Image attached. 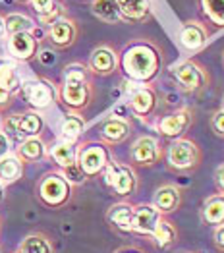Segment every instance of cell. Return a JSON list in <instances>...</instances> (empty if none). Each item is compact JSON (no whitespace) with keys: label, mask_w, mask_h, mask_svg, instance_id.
Wrapping results in <instances>:
<instances>
[{"label":"cell","mask_w":224,"mask_h":253,"mask_svg":"<svg viewBox=\"0 0 224 253\" xmlns=\"http://www.w3.org/2000/svg\"><path fill=\"white\" fill-rule=\"evenodd\" d=\"M110 161V147L101 141H85L78 147V167L85 178H95L102 174Z\"/></svg>","instance_id":"52a82bcc"},{"label":"cell","mask_w":224,"mask_h":253,"mask_svg":"<svg viewBox=\"0 0 224 253\" xmlns=\"http://www.w3.org/2000/svg\"><path fill=\"white\" fill-rule=\"evenodd\" d=\"M29 4L43 25H52L56 20L66 16V6L62 0H31Z\"/></svg>","instance_id":"cb8c5ba5"},{"label":"cell","mask_w":224,"mask_h":253,"mask_svg":"<svg viewBox=\"0 0 224 253\" xmlns=\"http://www.w3.org/2000/svg\"><path fill=\"white\" fill-rule=\"evenodd\" d=\"M0 129L6 133L10 143L16 141L20 145L23 139L41 137L43 129H45V118H43L41 112H37V110H27V112L12 114V116L4 118Z\"/></svg>","instance_id":"5b68a950"},{"label":"cell","mask_w":224,"mask_h":253,"mask_svg":"<svg viewBox=\"0 0 224 253\" xmlns=\"http://www.w3.org/2000/svg\"><path fill=\"white\" fill-rule=\"evenodd\" d=\"M170 78L176 82L180 91L189 93V95L203 93L205 89H209V85H211L209 70L193 58H187V60L174 64L170 68Z\"/></svg>","instance_id":"3957f363"},{"label":"cell","mask_w":224,"mask_h":253,"mask_svg":"<svg viewBox=\"0 0 224 253\" xmlns=\"http://www.w3.org/2000/svg\"><path fill=\"white\" fill-rule=\"evenodd\" d=\"M197 12L203 18L205 25H211L217 31L224 29V0H195Z\"/></svg>","instance_id":"603a6c76"},{"label":"cell","mask_w":224,"mask_h":253,"mask_svg":"<svg viewBox=\"0 0 224 253\" xmlns=\"http://www.w3.org/2000/svg\"><path fill=\"white\" fill-rule=\"evenodd\" d=\"M18 253H54V246L48 236L41 232H33L21 240Z\"/></svg>","instance_id":"4dcf8cb0"},{"label":"cell","mask_w":224,"mask_h":253,"mask_svg":"<svg viewBox=\"0 0 224 253\" xmlns=\"http://www.w3.org/2000/svg\"><path fill=\"white\" fill-rule=\"evenodd\" d=\"M128 108L132 110V114H135L141 120H149L157 108H159V95L151 85H139L137 89H134V93L130 95Z\"/></svg>","instance_id":"5bb4252c"},{"label":"cell","mask_w":224,"mask_h":253,"mask_svg":"<svg viewBox=\"0 0 224 253\" xmlns=\"http://www.w3.org/2000/svg\"><path fill=\"white\" fill-rule=\"evenodd\" d=\"M21 95L23 99L27 101V105L31 106L33 110H45L52 105L58 97V91L54 84H50L48 80H43V78H35V80H29V82H23L21 84Z\"/></svg>","instance_id":"8fae6325"},{"label":"cell","mask_w":224,"mask_h":253,"mask_svg":"<svg viewBox=\"0 0 224 253\" xmlns=\"http://www.w3.org/2000/svg\"><path fill=\"white\" fill-rule=\"evenodd\" d=\"M16 155L25 165V163H41V161H45L48 157V151H46V143L41 137H29V139H23L16 147Z\"/></svg>","instance_id":"d4e9b609"},{"label":"cell","mask_w":224,"mask_h":253,"mask_svg":"<svg viewBox=\"0 0 224 253\" xmlns=\"http://www.w3.org/2000/svg\"><path fill=\"white\" fill-rule=\"evenodd\" d=\"M201 222L205 226H221L224 224V193H211L209 197H205L203 205H201Z\"/></svg>","instance_id":"44dd1931"},{"label":"cell","mask_w":224,"mask_h":253,"mask_svg":"<svg viewBox=\"0 0 224 253\" xmlns=\"http://www.w3.org/2000/svg\"><path fill=\"white\" fill-rule=\"evenodd\" d=\"M10 149H12L10 139H8V137H6V133L0 129V157H4L6 153H10Z\"/></svg>","instance_id":"74e56055"},{"label":"cell","mask_w":224,"mask_h":253,"mask_svg":"<svg viewBox=\"0 0 224 253\" xmlns=\"http://www.w3.org/2000/svg\"><path fill=\"white\" fill-rule=\"evenodd\" d=\"M178 39L183 50L187 52H199L211 39V29L199 20L183 21L178 29Z\"/></svg>","instance_id":"4fadbf2b"},{"label":"cell","mask_w":224,"mask_h":253,"mask_svg":"<svg viewBox=\"0 0 224 253\" xmlns=\"http://www.w3.org/2000/svg\"><path fill=\"white\" fill-rule=\"evenodd\" d=\"M8 54L18 60V62H29L39 54V39L35 35V31H27V33H16V35H8L6 42Z\"/></svg>","instance_id":"9a60e30c"},{"label":"cell","mask_w":224,"mask_h":253,"mask_svg":"<svg viewBox=\"0 0 224 253\" xmlns=\"http://www.w3.org/2000/svg\"><path fill=\"white\" fill-rule=\"evenodd\" d=\"M164 161L166 169L174 174H191L201 167L203 151L193 139L180 137L170 141V145L164 151Z\"/></svg>","instance_id":"7a4b0ae2"},{"label":"cell","mask_w":224,"mask_h":253,"mask_svg":"<svg viewBox=\"0 0 224 253\" xmlns=\"http://www.w3.org/2000/svg\"><path fill=\"white\" fill-rule=\"evenodd\" d=\"M23 176V163L16 153H6L4 157H0V182L6 184H14Z\"/></svg>","instance_id":"83f0119b"},{"label":"cell","mask_w":224,"mask_h":253,"mask_svg":"<svg viewBox=\"0 0 224 253\" xmlns=\"http://www.w3.org/2000/svg\"><path fill=\"white\" fill-rule=\"evenodd\" d=\"M74 186L66 180L60 170L46 172L37 184V197L48 209H62L72 199Z\"/></svg>","instance_id":"277c9868"},{"label":"cell","mask_w":224,"mask_h":253,"mask_svg":"<svg viewBox=\"0 0 224 253\" xmlns=\"http://www.w3.org/2000/svg\"><path fill=\"white\" fill-rule=\"evenodd\" d=\"M91 14L97 20H101L102 23H110V25L124 23L116 0H93L91 2Z\"/></svg>","instance_id":"4316f807"},{"label":"cell","mask_w":224,"mask_h":253,"mask_svg":"<svg viewBox=\"0 0 224 253\" xmlns=\"http://www.w3.org/2000/svg\"><path fill=\"white\" fill-rule=\"evenodd\" d=\"M151 205L161 212L163 216L172 214V212L178 211L180 205H182V191H180L178 186H174V184H163V186H159L155 190V193H153Z\"/></svg>","instance_id":"d6986e66"},{"label":"cell","mask_w":224,"mask_h":253,"mask_svg":"<svg viewBox=\"0 0 224 253\" xmlns=\"http://www.w3.org/2000/svg\"><path fill=\"white\" fill-rule=\"evenodd\" d=\"M12 97H14V95H10L6 89H2V87H0V110H2V108H6V106L12 103Z\"/></svg>","instance_id":"f35d334b"},{"label":"cell","mask_w":224,"mask_h":253,"mask_svg":"<svg viewBox=\"0 0 224 253\" xmlns=\"http://www.w3.org/2000/svg\"><path fill=\"white\" fill-rule=\"evenodd\" d=\"M4 197H6V190H4V184L0 182V203L4 201Z\"/></svg>","instance_id":"7bdbcfd3"},{"label":"cell","mask_w":224,"mask_h":253,"mask_svg":"<svg viewBox=\"0 0 224 253\" xmlns=\"http://www.w3.org/2000/svg\"><path fill=\"white\" fill-rule=\"evenodd\" d=\"M132 216H134V205L130 201L114 203L106 211V220L112 228L122 234H132Z\"/></svg>","instance_id":"7402d4cb"},{"label":"cell","mask_w":224,"mask_h":253,"mask_svg":"<svg viewBox=\"0 0 224 253\" xmlns=\"http://www.w3.org/2000/svg\"><path fill=\"white\" fill-rule=\"evenodd\" d=\"M213 244H215V248H217L219 252L224 253V224L217 226V228L213 230Z\"/></svg>","instance_id":"d590c367"},{"label":"cell","mask_w":224,"mask_h":253,"mask_svg":"<svg viewBox=\"0 0 224 253\" xmlns=\"http://www.w3.org/2000/svg\"><path fill=\"white\" fill-rule=\"evenodd\" d=\"M87 68L93 76H112L118 68H120V52H116L110 44H99L91 50Z\"/></svg>","instance_id":"7c38bea8"},{"label":"cell","mask_w":224,"mask_h":253,"mask_svg":"<svg viewBox=\"0 0 224 253\" xmlns=\"http://www.w3.org/2000/svg\"><path fill=\"white\" fill-rule=\"evenodd\" d=\"M2 120H4V118H2V114H0V127H2Z\"/></svg>","instance_id":"7dc6e473"},{"label":"cell","mask_w":224,"mask_h":253,"mask_svg":"<svg viewBox=\"0 0 224 253\" xmlns=\"http://www.w3.org/2000/svg\"><path fill=\"white\" fill-rule=\"evenodd\" d=\"M209 124H211V129H213V133L217 135V137H224V108H217L213 114H211V120H209Z\"/></svg>","instance_id":"836d02e7"},{"label":"cell","mask_w":224,"mask_h":253,"mask_svg":"<svg viewBox=\"0 0 224 253\" xmlns=\"http://www.w3.org/2000/svg\"><path fill=\"white\" fill-rule=\"evenodd\" d=\"M85 127H87V124H85L82 114H78V112H68V114L62 118L60 139L62 141H74V143H78V139L83 135Z\"/></svg>","instance_id":"f1b7e54d"},{"label":"cell","mask_w":224,"mask_h":253,"mask_svg":"<svg viewBox=\"0 0 224 253\" xmlns=\"http://www.w3.org/2000/svg\"><path fill=\"white\" fill-rule=\"evenodd\" d=\"M163 157L164 145L155 135H139L130 147V165L132 167L149 169V167H155L157 163H161Z\"/></svg>","instance_id":"9c48e42d"},{"label":"cell","mask_w":224,"mask_h":253,"mask_svg":"<svg viewBox=\"0 0 224 253\" xmlns=\"http://www.w3.org/2000/svg\"><path fill=\"white\" fill-rule=\"evenodd\" d=\"M58 99L68 112H82L93 101V84L89 82H62Z\"/></svg>","instance_id":"30bf717a"},{"label":"cell","mask_w":224,"mask_h":253,"mask_svg":"<svg viewBox=\"0 0 224 253\" xmlns=\"http://www.w3.org/2000/svg\"><path fill=\"white\" fill-rule=\"evenodd\" d=\"M60 172L66 176V180H68L72 186H74V184H83V182L87 180L78 165H74V167H70V169H66V170H60Z\"/></svg>","instance_id":"e575fe53"},{"label":"cell","mask_w":224,"mask_h":253,"mask_svg":"<svg viewBox=\"0 0 224 253\" xmlns=\"http://www.w3.org/2000/svg\"><path fill=\"white\" fill-rule=\"evenodd\" d=\"M124 23H143L153 18L151 0H116Z\"/></svg>","instance_id":"ffe728a7"},{"label":"cell","mask_w":224,"mask_h":253,"mask_svg":"<svg viewBox=\"0 0 224 253\" xmlns=\"http://www.w3.org/2000/svg\"><path fill=\"white\" fill-rule=\"evenodd\" d=\"M114 253H145L141 248H135V246H126V248H120Z\"/></svg>","instance_id":"60d3db41"},{"label":"cell","mask_w":224,"mask_h":253,"mask_svg":"<svg viewBox=\"0 0 224 253\" xmlns=\"http://www.w3.org/2000/svg\"><path fill=\"white\" fill-rule=\"evenodd\" d=\"M37 56L41 58L43 64H52L54 60H56V56H54V54H52L50 50H43L41 54H37Z\"/></svg>","instance_id":"ab89813d"},{"label":"cell","mask_w":224,"mask_h":253,"mask_svg":"<svg viewBox=\"0 0 224 253\" xmlns=\"http://www.w3.org/2000/svg\"><path fill=\"white\" fill-rule=\"evenodd\" d=\"M102 174H104L106 186L114 191V195L132 197V195L137 193L139 178H137V172L132 165H124V163H118V161L112 159Z\"/></svg>","instance_id":"8992f818"},{"label":"cell","mask_w":224,"mask_h":253,"mask_svg":"<svg viewBox=\"0 0 224 253\" xmlns=\"http://www.w3.org/2000/svg\"><path fill=\"white\" fill-rule=\"evenodd\" d=\"M213 178H215V186H217L219 193H224V163L217 167L215 174H213Z\"/></svg>","instance_id":"8d00e7d4"},{"label":"cell","mask_w":224,"mask_h":253,"mask_svg":"<svg viewBox=\"0 0 224 253\" xmlns=\"http://www.w3.org/2000/svg\"><path fill=\"white\" fill-rule=\"evenodd\" d=\"M21 78L12 62H0V87L6 89L10 95H16L21 91Z\"/></svg>","instance_id":"d6a6232c"},{"label":"cell","mask_w":224,"mask_h":253,"mask_svg":"<svg viewBox=\"0 0 224 253\" xmlns=\"http://www.w3.org/2000/svg\"><path fill=\"white\" fill-rule=\"evenodd\" d=\"M161 218H163V214L157 211L151 203H139V205H134L132 234H139V236H149V238H151Z\"/></svg>","instance_id":"ac0fdd59"},{"label":"cell","mask_w":224,"mask_h":253,"mask_svg":"<svg viewBox=\"0 0 224 253\" xmlns=\"http://www.w3.org/2000/svg\"><path fill=\"white\" fill-rule=\"evenodd\" d=\"M221 62H223V68H224V50H223V54H221Z\"/></svg>","instance_id":"f6af8a7d"},{"label":"cell","mask_w":224,"mask_h":253,"mask_svg":"<svg viewBox=\"0 0 224 253\" xmlns=\"http://www.w3.org/2000/svg\"><path fill=\"white\" fill-rule=\"evenodd\" d=\"M193 120H195L193 108L182 106V108H176V110H172V112L161 116L155 122V129H157V133L161 137L174 141V139L185 137V133L189 131V127L193 126Z\"/></svg>","instance_id":"ba28073f"},{"label":"cell","mask_w":224,"mask_h":253,"mask_svg":"<svg viewBox=\"0 0 224 253\" xmlns=\"http://www.w3.org/2000/svg\"><path fill=\"white\" fill-rule=\"evenodd\" d=\"M151 238H153V242H155V246L159 250H170L178 242V228H176V224L172 220L163 216Z\"/></svg>","instance_id":"f546056e"},{"label":"cell","mask_w":224,"mask_h":253,"mask_svg":"<svg viewBox=\"0 0 224 253\" xmlns=\"http://www.w3.org/2000/svg\"><path fill=\"white\" fill-rule=\"evenodd\" d=\"M6 35V25H4V18L0 16V39Z\"/></svg>","instance_id":"b9f144b4"},{"label":"cell","mask_w":224,"mask_h":253,"mask_svg":"<svg viewBox=\"0 0 224 253\" xmlns=\"http://www.w3.org/2000/svg\"><path fill=\"white\" fill-rule=\"evenodd\" d=\"M18 2H21V4H29L31 0H18Z\"/></svg>","instance_id":"ee69618b"},{"label":"cell","mask_w":224,"mask_h":253,"mask_svg":"<svg viewBox=\"0 0 224 253\" xmlns=\"http://www.w3.org/2000/svg\"><path fill=\"white\" fill-rule=\"evenodd\" d=\"M78 143L74 141H56L50 151H48V157L58 165L60 170H66L74 165H78Z\"/></svg>","instance_id":"484cf974"},{"label":"cell","mask_w":224,"mask_h":253,"mask_svg":"<svg viewBox=\"0 0 224 253\" xmlns=\"http://www.w3.org/2000/svg\"><path fill=\"white\" fill-rule=\"evenodd\" d=\"M132 135V124L126 116H108L106 120H102L101 127H99V139L101 143L112 147V145H120L128 137Z\"/></svg>","instance_id":"2e32d148"},{"label":"cell","mask_w":224,"mask_h":253,"mask_svg":"<svg viewBox=\"0 0 224 253\" xmlns=\"http://www.w3.org/2000/svg\"><path fill=\"white\" fill-rule=\"evenodd\" d=\"M4 25H6V35H16V33H27V31H35L37 23L33 18H29L27 14L21 12H12L4 18Z\"/></svg>","instance_id":"1f68e13d"},{"label":"cell","mask_w":224,"mask_h":253,"mask_svg":"<svg viewBox=\"0 0 224 253\" xmlns=\"http://www.w3.org/2000/svg\"><path fill=\"white\" fill-rule=\"evenodd\" d=\"M182 253H189V252H182Z\"/></svg>","instance_id":"c3c4849f"},{"label":"cell","mask_w":224,"mask_h":253,"mask_svg":"<svg viewBox=\"0 0 224 253\" xmlns=\"http://www.w3.org/2000/svg\"><path fill=\"white\" fill-rule=\"evenodd\" d=\"M221 106L224 108V93H223V99H221Z\"/></svg>","instance_id":"bcb514c9"},{"label":"cell","mask_w":224,"mask_h":253,"mask_svg":"<svg viewBox=\"0 0 224 253\" xmlns=\"http://www.w3.org/2000/svg\"><path fill=\"white\" fill-rule=\"evenodd\" d=\"M78 33H80V27H78L76 20L64 16V18L54 21L52 25H48L46 39H48V42L54 48H60L62 50V48H68V46H72L76 42Z\"/></svg>","instance_id":"e0dca14e"},{"label":"cell","mask_w":224,"mask_h":253,"mask_svg":"<svg viewBox=\"0 0 224 253\" xmlns=\"http://www.w3.org/2000/svg\"><path fill=\"white\" fill-rule=\"evenodd\" d=\"M120 68L132 84L151 85L164 68L163 48L149 39L130 41L120 52Z\"/></svg>","instance_id":"6da1fadb"}]
</instances>
